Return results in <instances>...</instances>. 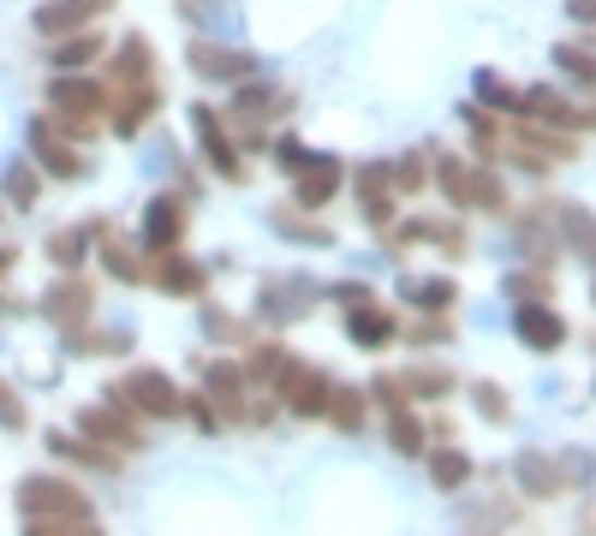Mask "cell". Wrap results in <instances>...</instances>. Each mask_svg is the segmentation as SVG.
<instances>
[{"instance_id":"cell-1","label":"cell","mask_w":596,"mask_h":536,"mask_svg":"<svg viewBox=\"0 0 596 536\" xmlns=\"http://www.w3.org/2000/svg\"><path fill=\"white\" fill-rule=\"evenodd\" d=\"M19 513H24V519H90V501H84L78 483H60V477H24V489H19Z\"/></svg>"},{"instance_id":"cell-2","label":"cell","mask_w":596,"mask_h":536,"mask_svg":"<svg viewBox=\"0 0 596 536\" xmlns=\"http://www.w3.org/2000/svg\"><path fill=\"white\" fill-rule=\"evenodd\" d=\"M113 400H125L132 412H144V417H173L180 412V388H173L161 369H132L125 381H113Z\"/></svg>"},{"instance_id":"cell-3","label":"cell","mask_w":596,"mask_h":536,"mask_svg":"<svg viewBox=\"0 0 596 536\" xmlns=\"http://www.w3.org/2000/svg\"><path fill=\"white\" fill-rule=\"evenodd\" d=\"M269 388H275V400H287L299 417H323L328 412V393H335L323 369H304L299 357H287V369L269 381Z\"/></svg>"},{"instance_id":"cell-4","label":"cell","mask_w":596,"mask_h":536,"mask_svg":"<svg viewBox=\"0 0 596 536\" xmlns=\"http://www.w3.org/2000/svg\"><path fill=\"white\" fill-rule=\"evenodd\" d=\"M48 113L54 120H96V113H108V89L96 78H78V72H60L48 84Z\"/></svg>"},{"instance_id":"cell-5","label":"cell","mask_w":596,"mask_h":536,"mask_svg":"<svg viewBox=\"0 0 596 536\" xmlns=\"http://www.w3.org/2000/svg\"><path fill=\"white\" fill-rule=\"evenodd\" d=\"M90 304H96V292H90V280H78V268L42 292V316H48L54 328H66V334L90 322Z\"/></svg>"},{"instance_id":"cell-6","label":"cell","mask_w":596,"mask_h":536,"mask_svg":"<svg viewBox=\"0 0 596 536\" xmlns=\"http://www.w3.org/2000/svg\"><path fill=\"white\" fill-rule=\"evenodd\" d=\"M31 156L42 161V173H54V179H84L90 173V161L60 137L54 120H31Z\"/></svg>"},{"instance_id":"cell-7","label":"cell","mask_w":596,"mask_h":536,"mask_svg":"<svg viewBox=\"0 0 596 536\" xmlns=\"http://www.w3.org/2000/svg\"><path fill=\"white\" fill-rule=\"evenodd\" d=\"M192 132L203 144V161H209L221 179H233V185H239V179H245V161H239V149L227 144V132H221V120H215L209 101H197V108H192Z\"/></svg>"},{"instance_id":"cell-8","label":"cell","mask_w":596,"mask_h":536,"mask_svg":"<svg viewBox=\"0 0 596 536\" xmlns=\"http://www.w3.org/2000/svg\"><path fill=\"white\" fill-rule=\"evenodd\" d=\"M101 400H113V393H101ZM78 424H84V436L101 441V447H144V429H137V417H132V405H125V400H113L108 412L90 405Z\"/></svg>"},{"instance_id":"cell-9","label":"cell","mask_w":596,"mask_h":536,"mask_svg":"<svg viewBox=\"0 0 596 536\" xmlns=\"http://www.w3.org/2000/svg\"><path fill=\"white\" fill-rule=\"evenodd\" d=\"M113 0H48V7H36V31L42 36H72V31H84V24L96 19V12H108Z\"/></svg>"},{"instance_id":"cell-10","label":"cell","mask_w":596,"mask_h":536,"mask_svg":"<svg viewBox=\"0 0 596 536\" xmlns=\"http://www.w3.org/2000/svg\"><path fill=\"white\" fill-rule=\"evenodd\" d=\"M513 334L525 340L531 352H555L567 340V322L549 310V304H519V316H513Z\"/></svg>"},{"instance_id":"cell-11","label":"cell","mask_w":596,"mask_h":536,"mask_svg":"<svg viewBox=\"0 0 596 536\" xmlns=\"http://www.w3.org/2000/svg\"><path fill=\"white\" fill-rule=\"evenodd\" d=\"M203 376H209V405H215V417H251V405H245V369L221 357V364H209Z\"/></svg>"},{"instance_id":"cell-12","label":"cell","mask_w":596,"mask_h":536,"mask_svg":"<svg viewBox=\"0 0 596 536\" xmlns=\"http://www.w3.org/2000/svg\"><path fill=\"white\" fill-rule=\"evenodd\" d=\"M192 72L197 78H251L257 72V54H239V48H215V42H192Z\"/></svg>"},{"instance_id":"cell-13","label":"cell","mask_w":596,"mask_h":536,"mask_svg":"<svg viewBox=\"0 0 596 536\" xmlns=\"http://www.w3.org/2000/svg\"><path fill=\"white\" fill-rule=\"evenodd\" d=\"M144 239H149V251H173V245H180V239H185V203L180 197H156V203H149Z\"/></svg>"},{"instance_id":"cell-14","label":"cell","mask_w":596,"mask_h":536,"mask_svg":"<svg viewBox=\"0 0 596 536\" xmlns=\"http://www.w3.org/2000/svg\"><path fill=\"white\" fill-rule=\"evenodd\" d=\"M358 203H364V215H370L376 227L394 221V185H388L382 161H364V168H358Z\"/></svg>"},{"instance_id":"cell-15","label":"cell","mask_w":596,"mask_h":536,"mask_svg":"<svg viewBox=\"0 0 596 536\" xmlns=\"http://www.w3.org/2000/svg\"><path fill=\"white\" fill-rule=\"evenodd\" d=\"M108 113H113V132H120V137L144 132V125H149V113H156V89H149V84L120 89V101L108 96Z\"/></svg>"},{"instance_id":"cell-16","label":"cell","mask_w":596,"mask_h":536,"mask_svg":"<svg viewBox=\"0 0 596 536\" xmlns=\"http://www.w3.org/2000/svg\"><path fill=\"white\" fill-rule=\"evenodd\" d=\"M340 191V161L335 156H311V168L299 173V209H323Z\"/></svg>"},{"instance_id":"cell-17","label":"cell","mask_w":596,"mask_h":536,"mask_svg":"<svg viewBox=\"0 0 596 536\" xmlns=\"http://www.w3.org/2000/svg\"><path fill=\"white\" fill-rule=\"evenodd\" d=\"M519 113H525V120H537V125H555V132H567V125H579V113L567 108V96H555L549 84L525 89V96H519Z\"/></svg>"},{"instance_id":"cell-18","label":"cell","mask_w":596,"mask_h":536,"mask_svg":"<svg viewBox=\"0 0 596 536\" xmlns=\"http://www.w3.org/2000/svg\"><path fill=\"white\" fill-rule=\"evenodd\" d=\"M543 209L555 215V221H561V233H567V245L579 251V257H585L591 268H596V221L585 209H579V203H543Z\"/></svg>"},{"instance_id":"cell-19","label":"cell","mask_w":596,"mask_h":536,"mask_svg":"<svg viewBox=\"0 0 596 536\" xmlns=\"http://www.w3.org/2000/svg\"><path fill=\"white\" fill-rule=\"evenodd\" d=\"M144 280H156V287H168V292H203V268L192 257H173V251H156V263H149Z\"/></svg>"},{"instance_id":"cell-20","label":"cell","mask_w":596,"mask_h":536,"mask_svg":"<svg viewBox=\"0 0 596 536\" xmlns=\"http://www.w3.org/2000/svg\"><path fill=\"white\" fill-rule=\"evenodd\" d=\"M346 334L358 340V346H388V340H394V316L370 299V304H358V310H346Z\"/></svg>"},{"instance_id":"cell-21","label":"cell","mask_w":596,"mask_h":536,"mask_svg":"<svg viewBox=\"0 0 596 536\" xmlns=\"http://www.w3.org/2000/svg\"><path fill=\"white\" fill-rule=\"evenodd\" d=\"M149 66H156V54H149V42L144 36H125L120 42V54H113V78H120V89H132V84H149Z\"/></svg>"},{"instance_id":"cell-22","label":"cell","mask_w":596,"mask_h":536,"mask_svg":"<svg viewBox=\"0 0 596 536\" xmlns=\"http://www.w3.org/2000/svg\"><path fill=\"white\" fill-rule=\"evenodd\" d=\"M90 233H101V239H108V245H101V263H108V275H113V280H125V287H137V280L149 275V263L137 257V251L125 245V239H113L108 227H90Z\"/></svg>"},{"instance_id":"cell-23","label":"cell","mask_w":596,"mask_h":536,"mask_svg":"<svg viewBox=\"0 0 596 536\" xmlns=\"http://www.w3.org/2000/svg\"><path fill=\"white\" fill-rule=\"evenodd\" d=\"M304 299H311L304 280H263V310H269L275 322H293V316L304 310Z\"/></svg>"},{"instance_id":"cell-24","label":"cell","mask_w":596,"mask_h":536,"mask_svg":"<svg viewBox=\"0 0 596 536\" xmlns=\"http://www.w3.org/2000/svg\"><path fill=\"white\" fill-rule=\"evenodd\" d=\"M543 209V203H537ZM519 251H525L531 263L537 268H549L555 263V233H549V209L543 215H525V221H519Z\"/></svg>"},{"instance_id":"cell-25","label":"cell","mask_w":596,"mask_h":536,"mask_svg":"<svg viewBox=\"0 0 596 536\" xmlns=\"http://www.w3.org/2000/svg\"><path fill=\"white\" fill-rule=\"evenodd\" d=\"M519 489L525 495H561V465L543 453H519Z\"/></svg>"},{"instance_id":"cell-26","label":"cell","mask_w":596,"mask_h":536,"mask_svg":"<svg viewBox=\"0 0 596 536\" xmlns=\"http://www.w3.org/2000/svg\"><path fill=\"white\" fill-rule=\"evenodd\" d=\"M48 453L78 459V465H90V471H120V453H101V447H90V441H72L66 429H54V436H48Z\"/></svg>"},{"instance_id":"cell-27","label":"cell","mask_w":596,"mask_h":536,"mask_svg":"<svg viewBox=\"0 0 596 536\" xmlns=\"http://www.w3.org/2000/svg\"><path fill=\"white\" fill-rule=\"evenodd\" d=\"M323 417L340 429V436H358V429H364V393L358 388H335V393H328V412Z\"/></svg>"},{"instance_id":"cell-28","label":"cell","mask_w":596,"mask_h":536,"mask_svg":"<svg viewBox=\"0 0 596 536\" xmlns=\"http://www.w3.org/2000/svg\"><path fill=\"white\" fill-rule=\"evenodd\" d=\"M84 251H90V227H60V233H48V263L54 268H78Z\"/></svg>"},{"instance_id":"cell-29","label":"cell","mask_w":596,"mask_h":536,"mask_svg":"<svg viewBox=\"0 0 596 536\" xmlns=\"http://www.w3.org/2000/svg\"><path fill=\"white\" fill-rule=\"evenodd\" d=\"M465 477H472V459H465L460 447H441V453L429 459V483H436L441 495H453V489H460Z\"/></svg>"},{"instance_id":"cell-30","label":"cell","mask_w":596,"mask_h":536,"mask_svg":"<svg viewBox=\"0 0 596 536\" xmlns=\"http://www.w3.org/2000/svg\"><path fill=\"white\" fill-rule=\"evenodd\" d=\"M281 369H287V346H281V340H263V346H251V357H245V381H263V388H269Z\"/></svg>"},{"instance_id":"cell-31","label":"cell","mask_w":596,"mask_h":536,"mask_svg":"<svg viewBox=\"0 0 596 536\" xmlns=\"http://www.w3.org/2000/svg\"><path fill=\"white\" fill-rule=\"evenodd\" d=\"M436 185L448 191V203H453V209H472V168H465L460 156H448V161L436 168Z\"/></svg>"},{"instance_id":"cell-32","label":"cell","mask_w":596,"mask_h":536,"mask_svg":"<svg viewBox=\"0 0 596 536\" xmlns=\"http://www.w3.org/2000/svg\"><path fill=\"white\" fill-rule=\"evenodd\" d=\"M96 54H101V36L78 31V36H66V42L54 48V66H60V72H84V66H90Z\"/></svg>"},{"instance_id":"cell-33","label":"cell","mask_w":596,"mask_h":536,"mask_svg":"<svg viewBox=\"0 0 596 536\" xmlns=\"http://www.w3.org/2000/svg\"><path fill=\"white\" fill-rule=\"evenodd\" d=\"M269 108H293V96H281V89H269V84L239 89V113H245V120H269Z\"/></svg>"},{"instance_id":"cell-34","label":"cell","mask_w":596,"mask_h":536,"mask_svg":"<svg viewBox=\"0 0 596 536\" xmlns=\"http://www.w3.org/2000/svg\"><path fill=\"white\" fill-rule=\"evenodd\" d=\"M405 299H417L424 310H453L460 304V292H453V280H405Z\"/></svg>"},{"instance_id":"cell-35","label":"cell","mask_w":596,"mask_h":536,"mask_svg":"<svg viewBox=\"0 0 596 536\" xmlns=\"http://www.w3.org/2000/svg\"><path fill=\"white\" fill-rule=\"evenodd\" d=\"M388 447H394V453H405V459L424 453V424H417V417L405 412V405H400L394 417H388Z\"/></svg>"},{"instance_id":"cell-36","label":"cell","mask_w":596,"mask_h":536,"mask_svg":"<svg viewBox=\"0 0 596 536\" xmlns=\"http://www.w3.org/2000/svg\"><path fill=\"white\" fill-rule=\"evenodd\" d=\"M405 393H417V400H441V393H453V376L448 369H405Z\"/></svg>"},{"instance_id":"cell-37","label":"cell","mask_w":596,"mask_h":536,"mask_svg":"<svg viewBox=\"0 0 596 536\" xmlns=\"http://www.w3.org/2000/svg\"><path fill=\"white\" fill-rule=\"evenodd\" d=\"M472 209H489V215H501L507 209V185L489 168H477L472 173Z\"/></svg>"},{"instance_id":"cell-38","label":"cell","mask_w":596,"mask_h":536,"mask_svg":"<svg viewBox=\"0 0 596 536\" xmlns=\"http://www.w3.org/2000/svg\"><path fill=\"white\" fill-rule=\"evenodd\" d=\"M36 191H42V179H36L31 161H19V168L7 173V203H12V209H31V203H36Z\"/></svg>"},{"instance_id":"cell-39","label":"cell","mask_w":596,"mask_h":536,"mask_svg":"<svg viewBox=\"0 0 596 536\" xmlns=\"http://www.w3.org/2000/svg\"><path fill=\"white\" fill-rule=\"evenodd\" d=\"M555 66H567V78H579V84H596V54H591V48H579V42L555 48Z\"/></svg>"},{"instance_id":"cell-40","label":"cell","mask_w":596,"mask_h":536,"mask_svg":"<svg viewBox=\"0 0 596 536\" xmlns=\"http://www.w3.org/2000/svg\"><path fill=\"white\" fill-rule=\"evenodd\" d=\"M477 101H484V108H501V113H519V89L501 84L496 72H477Z\"/></svg>"},{"instance_id":"cell-41","label":"cell","mask_w":596,"mask_h":536,"mask_svg":"<svg viewBox=\"0 0 596 536\" xmlns=\"http://www.w3.org/2000/svg\"><path fill=\"white\" fill-rule=\"evenodd\" d=\"M24 536H101L90 519H24Z\"/></svg>"},{"instance_id":"cell-42","label":"cell","mask_w":596,"mask_h":536,"mask_svg":"<svg viewBox=\"0 0 596 536\" xmlns=\"http://www.w3.org/2000/svg\"><path fill=\"white\" fill-rule=\"evenodd\" d=\"M424 156H400V161H388V185L394 191H405V197H412V191H424Z\"/></svg>"},{"instance_id":"cell-43","label":"cell","mask_w":596,"mask_h":536,"mask_svg":"<svg viewBox=\"0 0 596 536\" xmlns=\"http://www.w3.org/2000/svg\"><path fill=\"white\" fill-rule=\"evenodd\" d=\"M507 292L525 299V304H549L555 299V280L549 275H507Z\"/></svg>"},{"instance_id":"cell-44","label":"cell","mask_w":596,"mask_h":536,"mask_svg":"<svg viewBox=\"0 0 596 536\" xmlns=\"http://www.w3.org/2000/svg\"><path fill=\"white\" fill-rule=\"evenodd\" d=\"M203 328H209L215 340H227V346H245V340H251V328L239 322V316H221V310H215V304H209V310H203Z\"/></svg>"},{"instance_id":"cell-45","label":"cell","mask_w":596,"mask_h":536,"mask_svg":"<svg viewBox=\"0 0 596 536\" xmlns=\"http://www.w3.org/2000/svg\"><path fill=\"white\" fill-rule=\"evenodd\" d=\"M275 227H281L287 239H304V245H328V227H316V221H299V215H287V209H275Z\"/></svg>"},{"instance_id":"cell-46","label":"cell","mask_w":596,"mask_h":536,"mask_svg":"<svg viewBox=\"0 0 596 536\" xmlns=\"http://www.w3.org/2000/svg\"><path fill=\"white\" fill-rule=\"evenodd\" d=\"M472 393H477V412H484L489 424H507V393L496 388V381H477Z\"/></svg>"},{"instance_id":"cell-47","label":"cell","mask_w":596,"mask_h":536,"mask_svg":"<svg viewBox=\"0 0 596 536\" xmlns=\"http://www.w3.org/2000/svg\"><path fill=\"white\" fill-rule=\"evenodd\" d=\"M24 417H31V412H24L19 388H12L7 376H0V424H7V429H24Z\"/></svg>"},{"instance_id":"cell-48","label":"cell","mask_w":596,"mask_h":536,"mask_svg":"<svg viewBox=\"0 0 596 536\" xmlns=\"http://www.w3.org/2000/svg\"><path fill=\"white\" fill-rule=\"evenodd\" d=\"M370 400H382L388 412H400V405L412 400V393H405V381H400V376H376V381H370Z\"/></svg>"},{"instance_id":"cell-49","label":"cell","mask_w":596,"mask_h":536,"mask_svg":"<svg viewBox=\"0 0 596 536\" xmlns=\"http://www.w3.org/2000/svg\"><path fill=\"white\" fill-rule=\"evenodd\" d=\"M275 161H281L287 173H304L311 168V149H304L299 137H281V144H275Z\"/></svg>"},{"instance_id":"cell-50","label":"cell","mask_w":596,"mask_h":536,"mask_svg":"<svg viewBox=\"0 0 596 536\" xmlns=\"http://www.w3.org/2000/svg\"><path fill=\"white\" fill-rule=\"evenodd\" d=\"M180 412H192L197 429H215V424H221V417H215V405H209V393H180Z\"/></svg>"},{"instance_id":"cell-51","label":"cell","mask_w":596,"mask_h":536,"mask_svg":"<svg viewBox=\"0 0 596 536\" xmlns=\"http://www.w3.org/2000/svg\"><path fill=\"white\" fill-rule=\"evenodd\" d=\"M465 125H472V132H477V149H484V156H489V144H496V120H489L484 108H465Z\"/></svg>"},{"instance_id":"cell-52","label":"cell","mask_w":596,"mask_h":536,"mask_svg":"<svg viewBox=\"0 0 596 536\" xmlns=\"http://www.w3.org/2000/svg\"><path fill=\"white\" fill-rule=\"evenodd\" d=\"M412 340L417 346H441V340H453V328L448 322H424V328H412Z\"/></svg>"},{"instance_id":"cell-53","label":"cell","mask_w":596,"mask_h":536,"mask_svg":"<svg viewBox=\"0 0 596 536\" xmlns=\"http://www.w3.org/2000/svg\"><path fill=\"white\" fill-rule=\"evenodd\" d=\"M335 299L346 304V310H358V304H370V287H335Z\"/></svg>"},{"instance_id":"cell-54","label":"cell","mask_w":596,"mask_h":536,"mask_svg":"<svg viewBox=\"0 0 596 536\" xmlns=\"http://www.w3.org/2000/svg\"><path fill=\"white\" fill-rule=\"evenodd\" d=\"M567 12H573V19H585V24H596V0H567Z\"/></svg>"},{"instance_id":"cell-55","label":"cell","mask_w":596,"mask_h":536,"mask_svg":"<svg viewBox=\"0 0 596 536\" xmlns=\"http://www.w3.org/2000/svg\"><path fill=\"white\" fill-rule=\"evenodd\" d=\"M12 257H19V251H7V245H0V275H7V268H12Z\"/></svg>"},{"instance_id":"cell-56","label":"cell","mask_w":596,"mask_h":536,"mask_svg":"<svg viewBox=\"0 0 596 536\" xmlns=\"http://www.w3.org/2000/svg\"><path fill=\"white\" fill-rule=\"evenodd\" d=\"M591 292H596V287H591Z\"/></svg>"}]
</instances>
